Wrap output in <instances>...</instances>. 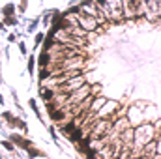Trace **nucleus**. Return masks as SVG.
Returning <instances> with one entry per match:
<instances>
[{
  "instance_id": "1",
  "label": "nucleus",
  "mask_w": 161,
  "mask_h": 159,
  "mask_svg": "<svg viewBox=\"0 0 161 159\" xmlns=\"http://www.w3.org/2000/svg\"><path fill=\"white\" fill-rule=\"evenodd\" d=\"M154 135H156V127L152 126V124H142V126H139L133 129V146L135 148H144L148 142L154 141Z\"/></svg>"
},
{
  "instance_id": "2",
  "label": "nucleus",
  "mask_w": 161,
  "mask_h": 159,
  "mask_svg": "<svg viewBox=\"0 0 161 159\" xmlns=\"http://www.w3.org/2000/svg\"><path fill=\"white\" fill-rule=\"evenodd\" d=\"M88 95H90V84H82L79 90L68 94V99H66V101L69 103V107H77V105H81V103L85 101ZM69 107H68V109H69ZM68 109H64V110H68Z\"/></svg>"
},
{
  "instance_id": "3",
  "label": "nucleus",
  "mask_w": 161,
  "mask_h": 159,
  "mask_svg": "<svg viewBox=\"0 0 161 159\" xmlns=\"http://www.w3.org/2000/svg\"><path fill=\"white\" fill-rule=\"evenodd\" d=\"M75 21H77V26L82 32H90V30L97 28V19H94V17H86L82 13H79V15H75Z\"/></svg>"
},
{
  "instance_id": "4",
  "label": "nucleus",
  "mask_w": 161,
  "mask_h": 159,
  "mask_svg": "<svg viewBox=\"0 0 161 159\" xmlns=\"http://www.w3.org/2000/svg\"><path fill=\"white\" fill-rule=\"evenodd\" d=\"M116 109H118V103H116V101H107V103L101 107V110L97 112V120H107L109 114L113 112V110H116Z\"/></svg>"
},
{
  "instance_id": "5",
  "label": "nucleus",
  "mask_w": 161,
  "mask_h": 159,
  "mask_svg": "<svg viewBox=\"0 0 161 159\" xmlns=\"http://www.w3.org/2000/svg\"><path fill=\"white\" fill-rule=\"evenodd\" d=\"M10 142L13 144V146H19V148H23V150L32 148V142L26 141V139H23L21 135H10Z\"/></svg>"
},
{
  "instance_id": "6",
  "label": "nucleus",
  "mask_w": 161,
  "mask_h": 159,
  "mask_svg": "<svg viewBox=\"0 0 161 159\" xmlns=\"http://www.w3.org/2000/svg\"><path fill=\"white\" fill-rule=\"evenodd\" d=\"M107 103V99L105 98H101V95H97V98H94L92 99V105L88 107V110H90V114H96V112H99L101 110V107Z\"/></svg>"
},
{
  "instance_id": "7",
  "label": "nucleus",
  "mask_w": 161,
  "mask_h": 159,
  "mask_svg": "<svg viewBox=\"0 0 161 159\" xmlns=\"http://www.w3.org/2000/svg\"><path fill=\"white\" fill-rule=\"evenodd\" d=\"M38 64L41 66V70H45V67H49L53 64V58H51V53H47V51H41L39 54V58H38Z\"/></svg>"
},
{
  "instance_id": "8",
  "label": "nucleus",
  "mask_w": 161,
  "mask_h": 159,
  "mask_svg": "<svg viewBox=\"0 0 161 159\" xmlns=\"http://www.w3.org/2000/svg\"><path fill=\"white\" fill-rule=\"evenodd\" d=\"M75 127H77V118L69 120L68 124H64V126H60V131H62V135H69Z\"/></svg>"
},
{
  "instance_id": "9",
  "label": "nucleus",
  "mask_w": 161,
  "mask_h": 159,
  "mask_svg": "<svg viewBox=\"0 0 161 159\" xmlns=\"http://www.w3.org/2000/svg\"><path fill=\"white\" fill-rule=\"evenodd\" d=\"M54 95H56V92H54V88H41V98L45 99V103L53 101Z\"/></svg>"
},
{
  "instance_id": "10",
  "label": "nucleus",
  "mask_w": 161,
  "mask_h": 159,
  "mask_svg": "<svg viewBox=\"0 0 161 159\" xmlns=\"http://www.w3.org/2000/svg\"><path fill=\"white\" fill-rule=\"evenodd\" d=\"M82 137H85V135H82V127L77 126V127L71 131V133L68 135V139H69V141H73V142H79V141L82 139Z\"/></svg>"
},
{
  "instance_id": "11",
  "label": "nucleus",
  "mask_w": 161,
  "mask_h": 159,
  "mask_svg": "<svg viewBox=\"0 0 161 159\" xmlns=\"http://www.w3.org/2000/svg\"><path fill=\"white\" fill-rule=\"evenodd\" d=\"M2 118H4L6 122H8L11 127H15V126H17V120H19V118H15V116H13V114L10 112V110H4V112H2Z\"/></svg>"
},
{
  "instance_id": "12",
  "label": "nucleus",
  "mask_w": 161,
  "mask_h": 159,
  "mask_svg": "<svg viewBox=\"0 0 161 159\" xmlns=\"http://www.w3.org/2000/svg\"><path fill=\"white\" fill-rule=\"evenodd\" d=\"M49 116H51V120L60 122V120H64V118H66V110H64V109H56L54 112H51Z\"/></svg>"
},
{
  "instance_id": "13",
  "label": "nucleus",
  "mask_w": 161,
  "mask_h": 159,
  "mask_svg": "<svg viewBox=\"0 0 161 159\" xmlns=\"http://www.w3.org/2000/svg\"><path fill=\"white\" fill-rule=\"evenodd\" d=\"M47 79H51V70H49V67H45V70L39 71V82L41 84H43V81H47Z\"/></svg>"
},
{
  "instance_id": "14",
  "label": "nucleus",
  "mask_w": 161,
  "mask_h": 159,
  "mask_svg": "<svg viewBox=\"0 0 161 159\" xmlns=\"http://www.w3.org/2000/svg\"><path fill=\"white\" fill-rule=\"evenodd\" d=\"M26 152H28V155L30 157H45V154H43V152H39L38 148H28V150H26Z\"/></svg>"
},
{
  "instance_id": "15",
  "label": "nucleus",
  "mask_w": 161,
  "mask_h": 159,
  "mask_svg": "<svg viewBox=\"0 0 161 159\" xmlns=\"http://www.w3.org/2000/svg\"><path fill=\"white\" fill-rule=\"evenodd\" d=\"M15 10H17L15 4H6L4 10H2V11H4V17H6V15H13V13H15Z\"/></svg>"
},
{
  "instance_id": "16",
  "label": "nucleus",
  "mask_w": 161,
  "mask_h": 159,
  "mask_svg": "<svg viewBox=\"0 0 161 159\" xmlns=\"http://www.w3.org/2000/svg\"><path fill=\"white\" fill-rule=\"evenodd\" d=\"M43 39H45V34H43V32H39V34H36V38H34V47H38V45H41V43H43Z\"/></svg>"
},
{
  "instance_id": "17",
  "label": "nucleus",
  "mask_w": 161,
  "mask_h": 159,
  "mask_svg": "<svg viewBox=\"0 0 161 159\" xmlns=\"http://www.w3.org/2000/svg\"><path fill=\"white\" fill-rule=\"evenodd\" d=\"M56 109H58V105H56L54 101H49V103H45V110H47L49 114H51V112H54Z\"/></svg>"
},
{
  "instance_id": "18",
  "label": "nucleus",
  "mask_w": 161,
  "mask_h": 159,
  "mask_svg": "<svg viewBox=\"0 0 161 159\" xmlns=\"http://www.w3.org/2000/svg\"><path fill=\"white\" fill-rule=\"evenodd\" d=\"M28 105H30V109L34 110V112H36V116H38V118L41 120V114H39V110H38V105H36V99H30V101H28Z\"/></svg>"
},
{
  "instance_id": "19",
  "label": "nucleus",
  "mask_w": 161,
  "mask_h": 159,
  "mask_svg": "<svg viewBox=\"0 0 161 159\" xmlns=\"http://www.w3.org/2000/svg\"><path fill=\"white\" fill-rule=\"evenodd\" d=\"M2 23H4V24H17V19L13 17V15H6Z\"/></svg>"
},
{
  "instance_id": "20",
  "label": "nucleus",
  "mask_w": 161,
  "mask_h": 159,
  "mask_svg": "<svg viewBox=\"0 0 161 159\" xmlns=\"http://www.w3.org/2000/svg\"><path fill=\"white\" fill-rule=\"evenodd\" d=\"M0 144H2V148H6L8 152H15V146H13V144H11L10 141H2Z\"/></svg>"
},
{
  "instance_id": "21",
  "label": "nucleus",
  "mask_w": 161,
  "mask_h": 159,
  "mask_svg": "<svg viewBox=\"0 0 161 159\" xmlns=\"http://www.w3.org/2000/svg\"><path fill=\"white\" fill-rule=\"evenodd\" d=\"M86 159H97V152L94 150V148H88V152H86Z\"/></svg>"
},
{
  "instance_id": "22",
  "label": "nucleus",
  "mask_w": 161,
  "mask_h": 159,
  "mask_svg": "<svg viewBox=\"0 0 161 159\" xmlns=\"http://www.w3.org/2000/svg\"><path fill=\"white\" fill-rule=\"evenodd\" d=\"M34 60H36V58L30 54V56H28V73L30 75H34Z\"/></svg>"
},
{
  "instance_id": "23",
  "label": "nucleus",
  "mask_w": 161,
  "mask_h": 159,
  "mask_svg": "<svg viewBox=\"0 0 161 159\" xmlns=\"http://www.w3.org/2000/svg\"><path fill=\"white\" fill-rule=\"evenodd\" d=\"M26 6H28V4H26V2H23V4H19V6H15V8H17V10L21 11V13H23V11L26 10Z\"/></svg>"
},
{
  "instance_id": "24",
  "label": "nucleus",
  "mask_w": 161,
  "mask_h": 159,
  "mask_svg": "<svg viewBox=\"0 0 161 159\" xmlns=\"http://www.w3.org/2000/svg\"><path fill=\"white\" fill-rule=\"evenodd\" d=\"M36 26H38V19L30 23V26H28V32H34V28H36Z\"/></svg>"
},
{
  "instance_id": "25",
  "label": "nucleus",
  "mask_w": 161,
  "mask_h": 159,
  "mask_svg": "<svg viewBox=\"0 0 161 159\" xmlns=\"http://www.w3.org/2000/svg\"><path fill=\"white\" fill-rule=\"evenodd\" d=\"M19 51H21V54H26V47H24V43H23V41L19 43Z\"/></svg>"
},
{
  "instance_id": "26",
  "label": "nucleus",
  "mask_w": 161,
  "mask_h": 159,
  "mask_svg": "<svg viewBox=\"0 0 161 159\" xmlns=\"http://www.w3.org/2000/svg\"><path fill=\"white\" fill-rule=\"evenodd\" d=\"M2 103H4V98H2V94H0V105H2Z\"/></svg>"
},
{
  "instance_id": "27",
  "label": "nucleus",
  "mask_w": 161,
  "mask_h": 159,
  "mask_svg": "<svg viewBox=\"0 0 161 159\" xmlns=\"http://www.w3.org/2000/svg\"><path fill=\"white\" fill-rule=\"evenodd\" d=\"M4 28V23H2V21H0V30H2Z\"/></svg>"
},
{
  "instance_id": "28",
  "label": "nucleus",
  "mask_w": 161,
  "mask_h": 159,
  "mask_svg": "<svg viewBox=\"0 0 161 159\" xmlns=\"http://www.w3.org/2000/svg\"><path fill=\"white\" fill-rule=\"evenodd\" d=\"M0 82H2V71H0Z\"/></svg>"
},
{
  "instance_id": "29",
  "label": "nucleus",
  "mask_w": 161,
  "mask_h": 159,
  "mask_svg": "<svg viewBox=\"0 0 161 159\" xmlns=\"http://www.w3.org/2000/svg\"><path fill=\"white\" fill-rule=\"evenodd\" d=\"M0 159H2V154H0Z\"/></svg>"
},
{
  "instance_id": "30",
  "label": "nucleus",
  "mask_w": 161,
  "mask_h": 159,
  "mask_svg": "<svg viewBox=\"0 0 161 159\" xmlns=\"http://www.w3.org/2000/svg\"><path fill=\"white\" fill-rule=\"evenodd\" d=\"M0 124H2V122H0Z\"/></svg>"
}]
</instances>
